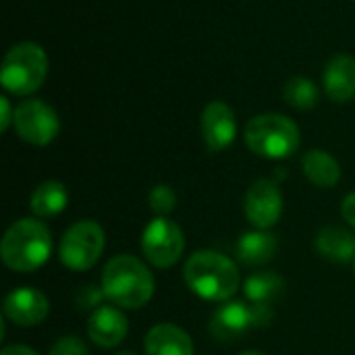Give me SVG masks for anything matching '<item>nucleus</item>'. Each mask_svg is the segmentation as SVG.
<instances>
[{
  "mask_svg": "<svg viewBox=\"0 0 355 355\" xmlns=\"http://www.w3.org/2000/svg\"><path fill=\"white\" fill-rule=\"evenodd\" d=\"M354 270H355V258H354Z\"/></svg>",
  "mask_w": 355,
  "mask_h": 355,
  "instance_id": "c756f323",
  "label": "nucleus"
},
{
  "mask_svg": "<svg viewBox=\"0 0 355 355\" xmlns=\"http://www.w3.org/2000/svg\"><path fill=\"white\" fill-rule=\"evenodd\" d=\"M245 146L270 160H283L289 158L297 152L302 135L300 127L283 114L268 112V114H258L245 125Z\"/></svg>",
  "mask_w": 355,
  "mask_h": 355,
  "instance_id": "20e7f679",
  "label": "nucleus"
},
{
  "mask_svg": "<svg viewBox=\"0 0 355 355\" xmlns=\"http://www.w3.org/2000/svg\"><path fill=\"white\" fill-rule=\"evenodd\" d=\"M283 96H285L289 106H293L297 110H310L318 102V87H316V83L312 79L297 75V77H291L285 83Z\"/></svg>",
  "mask_w": 355,
  "mask_h": 355,
  "instance_id": "412c9836",
  "label": "nucleus"
},
{
  "mask_svg": "<svg viewBox=\"0 0 355 355\" xmlns=\"http://www.w3.org/2000/svg\"><path fill=\"white\" fill-rule=\"evenodd\" d=\"M0 355H37L33 349L25 347V345H10V347H4Z\"/></svg>",
  "mask_w": 355,
  "mask_h": 355,
  "instance_id": "bb28decb",
  "label": "nucleus"
},
{
  "mask_svg": "<svg viewBox=\"0 0 355 355\" xmlns=\"http://www.w3.org/2000/svg\"><path fill=\"white\" fill-rule=\"evenodd\" d=\"M202 135L210 152L227 150L237 135L235 112L225 102H210L202 112Z\"/></svg>",
  "mask_w": 355,
  "mask_h": 355,
  "instance_id": "f8f14e48",
  "label": "nucleus"
},
{
  "mask_svg": "<svg viewBox=\"0 0 355 355\" xmlns=\"http://www.w3.org/2000/svg\"><path fill=\"white\" fill-rule=\"evenodd\" d=\"M146 355H193L191 337L175 324H158L146 335Z\"/></svg>",
  "mask_w": 355,
  "mask_h": 355,
  "instance_id": "4468645a",
  "label": "nucleus"
},
{
  "mask_svg": "<svg viewBox=\"0 0 355 355\" xmlns=\"http://www.w3.org/2000/svg\"><path fill=\"white\" fill-rule=\"evenodd\" d=\"M285 291V281L277 272H256L243 281V295L252 304H272Z\"/></svg>",
  "mask_w": 355,
  "mask_h": 355,
  "instance_id": "aec40b11",
  "label": "nucleus"
},
{
  "mask_svg": "<svg viewBox=\"0 0 355 355\" xmlns=\"http://www.w3.org/2000/svg\"><path fill=\"white\" fill-rule=\"evenodd\" d=\"M148 202H150L152 212H154L158 218H160V216L166 218V214H171V212L175 210V206H177V196H175V191H173L168 185H156V187L150 191Z\"/></svg>",
  "mask_w": 355,
  "mask_h": 355,
  "instance_id": "5701e85b",
  "label": "nucleus"
},
{
  "mask_svg": "<svg viewBox=\"0 0 355 355\" xmlns=\"http://www.w3.org/2000/svg\"><path fill=\"white\" fill-rule=\"evenodd\" d=\"M316 252L335 264H347L355 258V235L343 227H324L316 235Z\"/></svg>",
  "mask_w": 355,
  "mask_h": 355,
  "instance_id": "dca6fc26",
  "label": "nucleus"
},
{
  "mask_svg": "<svg viewBox=\"0 0 355 355\" xmlns=\"http://www.w3.org/2000/svg\"><path fill=\"white\" fill-rule=\"evenodd\" d=\"M185 250V235L181 227L164 216L154 218L141 235V252L156 268H168L179 262Z\"/></svg>",
  "mask_w": 355,
  "mask_h": 355,
  "instance_id": "0eeeda50",
  "label": "nucleus"
},
{
  "mask_svg": "<svg viewBox=\"0 0 355 355\" xmlns=\"http://www.w3.org/2000/svg\"><path fill=\"white\" fill-rule=\"evenodd\" d=\"M254 308L252 304L239 302V300H229L225 302L210 320V333L216 341L220 343H231L243 337L248 331H254Z\"/></svg>",
  "mask_w": 355,
  "mask_h": 355,
  "instance_id": "9d476101",
  "label": "nucleus"
},
{
  "mask_svg": "<svg viewBox=\"0 0 355 355\" xmlns=\"http://www.w3.org/2000/svg\"><path fill=\"white\" fill-rule=\"evenodd\" d=\"M102 287L112 304L127 310H137L152 300L154 277L141 260L121 254L104 266Z\"/></svg>",
  "mask_w": 355,
  "mask_h": 355,
  "instance_id": "7ed1b4c3",
  "label": "nucleus"
},
{
  "mask_svg": "<svg viewBox=\"0 0 355 355\" xmlns=\"http://www.w3.org/2000/svg\"><path fill=\"white\" fill-rule=\"evenodd\" d=\"M50 355H89V352L79 337H62L52 345Z\"/></svg>",
  "mask_w": 355,
  "mask_h": 355,
  "instance_id": "b1692460",
  "label": "nucleus"
},
{
  "mask_svg": "<svg viewBox=\"0 0 355 355\" xmlns=\"http://www.w3.org/2000/svg\"><path fill=\"white\" fill-rule=\"evenodd\" d=\"M183 279L198 297L208 302H229L239 289V272L233 260L212 250L189 256Z\"/></svg>",
  "mask_w": 355,
  "mask_h": 355,
  "instance_id": "f257e3e1",
  "label": "nucleus"
},
{
  "mask_svg": "<svg viewBox=\"0 0 355 355\" xmlns=\"http://www.w3.org/2000/svg\"><path fill=\"white\" fill-rule=\"evenodd\" d=\"M104 300H108L104 293V287L94 285V283L79 287V291L75 293V306L79 312H96L98 308L104 306Z\"/></svg>",
  "mask_w": 355,
  "mask_h": 355,
  "instance_id": "4be33fe9",
  "label": "nucleus"
},
{
  "mask_svg": "<svg viewBox=\"0 0 355 355\" xmlns=\"http://www.w3.org/2000/svg\"><path fill=\"white\" fill-rule=\"evenodd\" d=\"M237 355H264V354H260V352H241V354H237Z\"/></svg>",
  "mask_w": 355,
  "mask_h": 355,
  "instance_id": "cd10ccee",
  "label": "nucleus"
},
{
  "mask_svg": "<svg viewBox=\"0 0 355 355\" xmlns=\"http://www.w3.org/2000/svg\"><path fill=\"white\" fill-rule=\"evenodd\" d=\"M277 248V237L268 231L243 233L237 241V260L245 266H262L275 258Z\"/></svg>",
  "mask_w": 355,
  "mask_h": 355,
  "instance_id": "f3484780",
  "label": "nucleus"
},
{
  "mask_svg": "<svg viewBox=\"0 0 355 355\" xmlns=\"http://www.w3.org/2000/svg\"><path fill=\"white\" fill-rule=\"evenodd\" d=\"M129 324L127 318L123 316L121 310L112 308V306H102L96 312H92L89 320H87V335L89 339L104 347H116L119 343H123V339L127 337Z\"/></svg>",
  "mask_w": 355,
  "mask_h": 355,
  "instance_id": "ddd939ff",
  "label": "nucleus"
},
{
  "mask_svg": "<svg viewBox=\"0 0 355 355\" xmlns=\"http://www.w3.org/2000/svg\"><path fill=\"white\" fill-rule=\"evenodd\" d=\"M69 204V191L60 181H44L29 198V208L37 218L60 214Z\"/></svg>",
  "mask_w": 355,
  "mask_h": 355,
  "instance_id": "6ab92c4d",
  "label": "nucleus"
},
{
  "mask_svg": "<svg viewBox=\"0 0 355 355\" xmlns=\"http://www.w3.org/2000/svg\"><path fill=\"white\" fill-rule=\"evenodd\" d=\"M341 212H343V218L345 223H349L355 229V191L349 193L345 200H343V206H341Z\"/></svg>",
  "mask_w": 355,
  "mask_h": 355,
  "instance_id": "a878e982",
  "label": "nucleus"
},
{
  "mask_svg": "<svg viewBox=\"0 0 355 355\" xmlns=\"http://www.w3.org/2000/svg\"><path fill=\"white\" fill-rule=\"evenodd\" d=\"M116 355H137V354H133V352H121V354H116Z\"/></svg>",
  "mask_w": 355,
  "mask_h": 355,
  "instance_id": "c85d7f7f",
  "label": "nucleus"
},
{
  "mask_svg": "<svg viewBox=\"0 0 355 355\" xmlns=\"http://www.w3.org/2000/svg\"><path fill=\"white\" fill-rule=\"evenodd\" d=\"M104 252V229L94 220H79L62 235L58 256L71 270H89Z\"/></svg>",
  "mask_w": 355,
  "mask_h": 355,
  "instance_id": "423d86ee",
  "label": "nucleus"
},
{
  "mask_svg": "<svg viewBox=\"0 0 355 355\" xmlns=\"http://www.w3.org/2000/svg\"><path fill=\"white\" fill-rule=\"evenodd\" d=\"M48 312L50 304L46 295L33 287L15 289L4 297L2 304V314L17 327H35L48 316Z\"/></svg>",
  "mask_w": 355,
  "mask_h": 355,
  "instance_id": "9b49d317",
  "label": "nucleus"
},
{
  "mask_svg": "<svg viewBox=\"0 0 355 355\" xmlns=\"http://www.w3.org/2000/svg\"><path fill=\"white\" fill-rule=\"evenodd\" d=\"M304 173L310 179V183H314L316 187L329 189L335 187L341 179V166L337 162V158L324 150H310L304 156Z\"/></svg>",
  "mask_w": 355,
  "mask_h": 355,
  "instance_id": "a211bd4d",
  "label": "nucleus"
},
{
  "mask_svg": "<svg viewBox=\"0 0 355 355\" xmlns=\"http://www.w3.org/2000/svg\"><path fill=\"white\" fill-rule=\"evenodd\" d=\"M52 252V233L40 218H21L2 237V262L15 272H31L46 264Z\"/></svg>",
  "mask_w": 355,
  "mask_h": 355,
  "instance_id": "f03ea898",
  "label": "nucleus"
},
{
  "mask_svg": "<svg viewBox=\"0 0 355 355\" xmlns=\"http://www.w3.org/2000/svg\"><path fill=\"white\" fill-rule=\"evenodd\" d=\"M245 216L248 220L262 231L275 227L283 214V196L279 183L272 179H258L245 193Z\"/></svg>",
  "mask_w": 355,
  "mask_h": 355,
  "instance_id": "1a4fd4ad",
  "label": "nucleus"
},
{
  "mask_svg": "<svg viewBox=\"0 0 355 355\" xmlns=\"http://www.w3.org/2000/svg\"><path fill=\"white\" fill-rule=\"evenodd\" d=\"M0 108H2V116H0V131H6L10 127V123H15V112L10 108L8 98H0Z\"/></svg>",
  "mask_w": 355,
  "mask_h": 355,
  "instance_id": "393cba45",
  "label": "nucleus"
},
{
  "mask_svg": "<svg viewBox=\"0 0 355 355\" xmlns=\"http://www.w3.org/2000/svg\"><path fill=\"white\" fill-rule=\"evenodd\" d=\"M15 129L19 137L31 146H48L60 129V121L52 106L42 100H25L15 108Z\"/></svg>",
  "mask_w": 355,
  "mask_h": 355,
  "instance_id": "6e6552de",
  "label": "nucleus"
},
{
  "mask_svg": "<svg viewBox=\"0 0 355 355\" xmlns=\"http://www.w3.org/2000/svg\"><path fill=\"white\" fill-rule=\"evenodd\" d=\"M48 75V56L42 46L21 42L12 46L2 62V87L15 96H31L37 92Z\"/></svg>",
  "mask_w": 355,
  "mask_h": 355,
  "instance_id": "39448f33",
  "label": "nucleus"
},
{
  "mask_svg": "<svg viewBox=\"0 0 355 355\" xmlns=\"http://www.w3.org/2000/svg\"><path fill=\"white\" fill-rule=\"evenodd\" d=\"M324 87L331 100L349 102L355 98V58L339 54L329 60L324 71Z\"/></svg>",
  "mask_w": 355,
  "mask_h": 355,
  "instance_id": "2eb2a0df",
  "label": "nucleus"
}]
</instances>
